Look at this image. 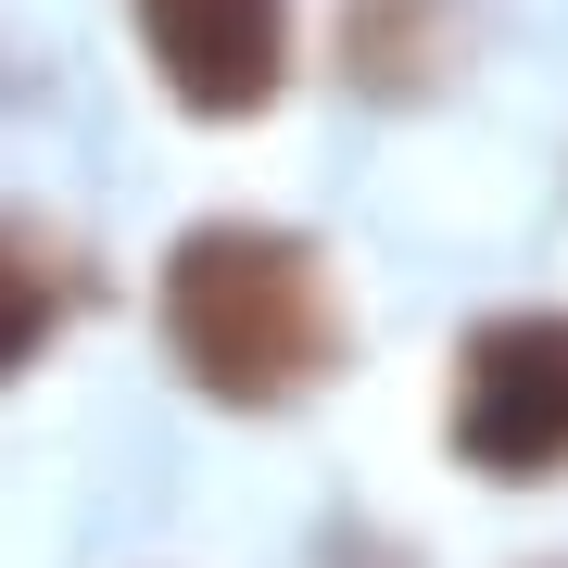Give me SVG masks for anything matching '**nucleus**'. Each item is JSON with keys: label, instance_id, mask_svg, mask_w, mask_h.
Wrapping results in <instances>:
<instances>
[{"label": "nucleus", "instance_id": "1", "mask_svg": "<svg viewBox=\"0 0 568 568\" xmlns=\"http://www.w3.org/2000/svg\"><path fill=\"white\" fill-rule=\"evenodd\" d=\"M152 304H164L178 366L215 405H291V392H316L328 366H342V342H354L328 253L304 227H253V215L190 227V241L164 253Z\"/></svg>", "mask_w": 568, "mask_h": 568}, {"label": "nucleus", "instance_id": "2", "mask_svg": "<svg viewBox=\"0 0 568 568\" xmlns=\"http://www.w3.org/2000/svg\"><path fill=\"white\" fill-rule=\"evenodd\" d=\"M455 455L480 480H556L568 467V316H493L455 366Z\"/></svg>", "mask_w": 568, "mask_h": 568}, {"label": "nucleus", "instance_id": "3", "mask_svg": "<svg viewBox=\"0 0 568 568\" xmlns=\"http://www.w3.org/2000/svg\"><path fill=\"white\" fill-rule=\"evenodd\" d=\"M152 77L178 114L203 126H241L291 89V0H126Z\"/></svg>", "mask_w": 568, "mask_h": 568}, {"label": "nucleus", "instance_id": "4", "mask_svg": "<svg viewBox=\"0 0 568 568\" xmlns=\"http://www.w3.org/2000/svg\"><path fill=\"white\" fill-rule=\"evenodd\" d=\"M467 51V13L455 0H342V77L366 102H417V89H443Z\"/></svg>", "mask_w": 568, "mask_h": 568}, {"label": "nucleus", "instance_id": "5", "mask_svg": "<svg viewBox=\"0 0 568 568\" xmlns=\"http://www.w3.org/2000/svg\"><path fill=\"white\" fill-rule=\"evenodd\" d=\"M51 316H63V278H51V253L0 227V379H13L26 354H39V328H51Z\"/></svg>", "mask_w": 568, "mask_h": 568}]
</instances>
